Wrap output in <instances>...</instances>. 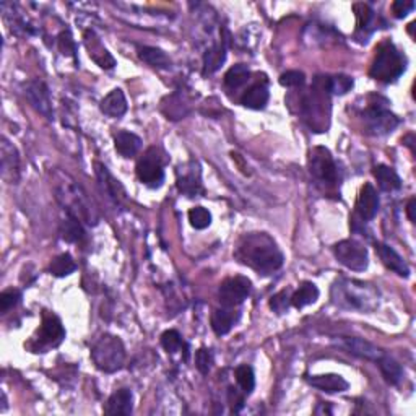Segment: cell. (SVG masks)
Segmentation results:
<instances>
[{
    "label": "cell",
    "mask_w": 416,
    "mask_h": 416,
    "mask_svg": "<svg viewBox=\"0 0 416 416\" xmlns=\"http://www.w3.org/2000/svg\"><path fill=\"white\" fill-rule=\"evenodd\" d=\"M234 257L259 275H272L283 265V252L267 233H249L239 239Z\"/></svg>",
    "instance_id": "1"
},
{
    "label": "cell",
    "mask_w": 416,
    "mask_h": 416,
    "mask_svg": "<svg viewBox=\"0 0 416 416\" xmlns=\"http://www.w3.org/2000/svg\"><path fill=\"white\" fill-rule=\"evenodd\" d=\"M61 176L62 179H56V185H54V192H56L59 203L62 205L67 215H72V217L88 224H96L100 217H98L96 208L93 207L90 197L82 189V185L77 184L70 176L62 173Z\"/></svg>",
    "instance_id": "2"
},
{
    "label": "cell",
    "mask_w": 416,
    "mask_h": 416,
    "mask_svg": "<svg viewBox=\"0 0 416 416\" xmlns=\"http://www.w3.org/2000/svg\"><path fill=\"white\" fill-rule=\"evenodd\" d=\"M332 300L344 309L371 312L378 306L379 291L369 283L340 278L332 286Z\"/></svg>",
    "instance_id": "3"
},
{
    "label": "cell",
    "mask_w": 416,
    "mask_h": 416,
    "mask_svg": "<svg viewBox=\"0 0 416 416\" xmlns=\"http://www.w3.org/2000/svg\"><path fill=\"white\" fill-rule=\"evenodd\" d=\"M407 68V59L392 43L380 44L371 66L369 75L383 83H392L402 77Z\"/></svg>",
    "instance_id": "4"
},
{
    "label": "cell",
    "mask_w": 416,
    "mask_h": 416,
    "mask_svg": "<svg viewBox=\"0 0 416 416\" xmlns=\"http://www.w3.org/2000/svg\"><path fill=\"white\" fill-rule=\"evenodd\" d=\"M91 360L102 373H117L125 363L124 344L116 335H102L91 348Z\"/></svg>",
    "instance_id": "5"
},
{
    "label": "cell",
    "mask_w": 416,
    "mask_h": 416,
    "mask_svg": "<svg viewBox=\"0 0 416 416\" xmlns=\"http://www.w3.org/2000/svg\"><path fill=\"white\" fill-rule=\"evenodd\" d=\"M66 339V330H63L62 322L52 312H44L41 329L38 330V337H34L29 344L34 353H46L49 348H56Z\"/></svg>",
    "instance_id": "6"
},
{
    "label": "cell",
    "mask_w": 416,
    "mask_h": 416,
    "mask_svg": "<svg viewBox=\"0 0 416 416\" xmlns=\"http://www.w3.org/2000/svg\"><path fill=\"white\" fill-rule=\"evenodd\" d=\"M137 178L144 185L150 189H158L164 183V169H163V158L160 156L158 148L151 146L145 151L137 163Z\"/></svg>",
    "instance_id": "7"
},
{
    "label": "cell",
    "mask_w": 416,
    "mask_h": 416,
    "mask_svg": "<svg viewBox=\"0 0 416 416\" xmlns=\"http://www.w3.org/2000/svg\"><path fill=\"white\" fill-rule=\"evenodd\" d=\"M335 259L353 272H364L369 265V254L363 244L355 239H345L334 246Z\"/></svg>",
    "instance_id": "8"
},
{
    "label": "cell",
    "mask_w": 416,
    "mask_h": 416,
    "mask_svg": "<svg viewBox=\"0 0 416 416\" xmlns=\"http://www.w3.org/2000/svg\"><path fill=\"white\" fill-rule=\"evenodd\" d=\"M364 122L368 130L373 135H387L395 130L399 125V117L390 112L385 105H378V102H369V106L364 111Z\"/></svg>",
    "instance_id": "9"
},
{
    "label": "cell",
    "mask_w": 416,
    "mask_h": 416,
    "mask_svg": "<svg viewBox=\"0 0 416 416\" xmlns=\"http://www.w3.org/2000/svg\"><path fill=\"white\" fill-rule=\"evenodd\" d=\"M252 283L247 277H229L219 285L218 300L224 307H236L251 296Z\"/></svg>",
    "instance_id": "10"
},
{
    "label": "cell",
    "mask_w": 416,
    "mask_h": 416,
    "mask_svg": "<svg viewBox=\"0 0 416 416\" xmlns=\"http://www.w3.org/2000/svg\"><path fill=\"white\" fill-rule=\"evenodd\" d=\"M309 171L319 183H324L327 185H335L339 179L337 173V164L332 158L330 151L322 146H317L311 151L309 155Z\"/></svg>",
    "instance_id": "11"
},
{
    "label": "cell",
    "mask_w": 416,
    "mask_h": 416,
    "mask_svg": "<svg viewBox=\"0 0 416 416\" xmlns=\"http://www.w3.org/2000/svg\"><path fill=\"white\" fill-rule=\"evenodd\" d=\"M24 98L29 101L34 109H36L39 114H43L46 119L52 121L54 119V111H52V101L51 95H49V88L43 80H31L24 85Z\"/></svg>",
    "instance_id": "12"
},
{
    "label": "cell",
    "mask_w": 416,
    "mask_h": 416,
    "mask_svg": "<svg viewBox=\"0 0 416 416\" xmlns=\"http://www.w3.org/2000/svg\"><path fill=\"white\" fill-rule=\"evenodd\" d=\"M0 168H2V178L8 184H17L20 180V156L18 150L8 139L2 137L0 144Z\"/></svg>",
    "instance_id": "13"
},
{
    "label": "cell",
    "mask_w": 416,
    "mask_h": 416,
    "mask_svg": "<svg viewBox=\"0 0 416 416\" xmlns=\"http://www.w3.org/2000/svg\"><path fill=\"white\" fill-rule=\"evenodd\" d=\"M341 348H345L348 353L358 356V358L369 360V361H378L384 356V351L376 346L371 341H366L363 339H353V337H341V339L337 341Z\"/></svg>",
    "instance_id": "14"
},
{
    "label": "cell",
    "mask_w": 416,
    "mask_h": 416,
    "mask_svg": "<svg viewBox=\"0 0 416 416\" xmlns=\"http://www.w3.org/2000/svg\"><path fill=\"white\" fill-rule=\"evenodd\" d=\"M178 189L179 192H183L187 197H197V195L203 194L202 178H200L199 166L190 163L189 166H184L183 173H178Z\"/></svg>",
    "instance_id": "15"
},
{
    "label": "cell",
    "mask_w": 416,
    "mask_h": 416,
    "mask_svg": "<svg viewBox=\"0 0 416 416\" xmlns=\"http://www.w3.org/2000/svg\"><path fill=\"white\" fill-rule=\"evenodd\" d=\"M379 212V195L373 187V184H364L356 200V213L361 219L369 222Z\"/></svg>",
    "instance_id": "16"
},
{
    "label": "cell",
    "mask_w": 416,
    "mask_h": 416,
    "mask_svg": "<svg viewBox=\"0 0 416 416\" xmlns=\"http://www.w3.org/2000/svg\"><path fill=\"white\" fill-rule=\"evenodd\" d=\"M95 168H96V178L100 180V185L102 187V190L107 194V197H109L116 205H121L122 202H125L127 199L125 190L122 187L119 180L114 179V176L107 171L105 164L95 163Z\"/></svg>",
    "instance_id": "17"
},
{
    "label": "cell",
    "mask_w": 416,
    "mask_h": 416,
    "mask_svg": "<svg viewBox=\"0 0 416 416\" xmlns=\"http://www.w3.org/2000/svg\"><path fill=\"white\" fill-rule=\"evenodd\" d=\"M376 252H378L380 261H383V263L389 268V270L395 272L399 277H403V278L410 277L408 263L403 261V257L400 256L395 249L387 246V244L376 242Z\"/></svg>",
    "instance_id": "18"
},
{
    "label": "cell",
    "mask_w": 416,
    "mask_h": 416,
    "mask_svg": "<svg viewBox=\"0 0 416 416\" xmlns=\"http://www.w3.org/2000/svg\"><path fill=\"white\" fill-rule=\"evenodd\" d=\"M85 46L88 49L90 57L101 68H112L116 66V59L111 56L109 51H107L105 46H102L95 31H85Z\"/></svg>",
    "instance_id": "19"
},
{
    "label": "cell",
    "mask_w": 416,
    "mask_h": 416,
    "mask_svg": "<svg viewBox=\"0 0 416 416\" xmlns=\"http://www.w3.org/2000/svg\"><path fill=\"white\" fill-rule=\"evenodd\" d=\"M132 410H134V395L129 389H119L107 399L105 413L112 416H127L132 413Z\"/></svg>",
    "instance_id": "20"
},
{
    "label": "cell",
    "mask_w": 416,
    "mask_h": 416,
    "mask_svg": "<svg viewBox=\"0 0 416 416\" xmlns=\"http://www.w3.org/2000/svg\"><path fill=\"white\" fill-rule=\"evenodd\" d=\"M239 317H241V312L234 311V307L223 306V309L213 311L210 322H212V329L215 334H217L218 337H223L231 332L233 327L238 324Z\"/></svg>",
    "instance_id": "21"
},
{
    "label": "cell",
    "mask_w": 416,
    "mask_h": 416,
    "mask_svg": "<svg viewBox=\"0 0 416 416\" xmlns=\"http://www.w3.org/2000/svg\"><path fill=\"white\" fill-rule=\"evenodd\" d=\"M268 98H270V93H268V88H267V80L263 78L262 82L254 83V85L244 93L241 98V105L244 107H247V109L261 111L267 106Z\"/></svg>",
    "instance_id": "22"
},
{
    "label": "cell",
    "mask_w": 416,
    "mask_h": 416,
    "mask_svg": "<svg viewBox=\"0 0 416 416\" xmlns=\"http://www.w3.org/2000/svg\"><path fill=\"white\" fill-rule=\"evenodd\" d=\"M312 387L322 390L327 394H340L348 390L350 384L339 374H321V376H309L307 378Z\"/></svg>",
    "instance_id": "23"
},
{
    "label": "cell",
    "mask_w": 416,
    "mask_h": 416,
    "mask_svg": "<svg viewBox=\"0 0 416 416\" xmlns=\"http://www.w3.org/2000/svg\"><path fill=\"white\" fill-rule=\"evenodd\" d=\"M101 112L107 117H122L127 112V100L124 91L121 88H114L109 95L105 96V100L101 101Z\"/></svg>",
    "instance_id": "24"
},
{
    "label": "cell",
    "mask_w": 416,
    "mask_h": 416,
    "mask_svg": "<svg viewBox=\"0 0 416 416\" xmlns=\"http://www.w3.org/2000/svg\"><path fill=\"white\" fill-rule=\"evenodd\" d=\"M114 146L116 151L124 158H132L139 153L141 148V139L139 135L132 134V132L122 130L114 137Z\"/></svg>",
    "instance_id": "25"
},
{
    "label": "cell",
    "mask_w": 416,
    "mask_h": 416,
    "mask_svg": "<svg viewBox=\"0 0 416 416\" xmlns=\"http://www.w3.org/2000/svg\"><path fill=\"white\" fill-rule=\"evenodd\" d=\"M373 174L376 180H378L379 187L384 190V192H394V190H399L402 187V179L400 176L395 173L392 168L385 164H378L373 169Z\"/></svg>",
    "instance_id": "26"
},
{
    "label": "cell",
    "mask_w": 416,
    "mask_h": 416,
    "mask_svg": "<svg viewBox=\"0 0 416 416\" xmlns=\"http://www.w3.org/2000/svg\"><path fill=\"white\" fill-rule=\"evenodd\" d=\"M317 300H319V288L312 282H302L295 295L291 296V306L296 309H302V307L314 305Z\"/></svg>",
    "instance_id": "27"
},
{
    "label": "cell",
    "mask_w": 416,
    "mask_h": 416,
    "mask_svg": "<svg viewBox=\"0 0 416 416\" xmlns=\"http://www.w3.org/2000/svg\"><path fill=\"white\" fill-rule=\"evenodd\" d=\"M139 57L145 63H148L150 67L161 68V70H168V68H171V66H173V62H171L168 54H166L164 51H161V49H158V47H150V46L140 47Z\"/></svg>",
    "instance_id": "28"
},
{
    "label": "cell",
    "mask_w": 416,
    "mask_h": 416,
    "mask_svg": "<svg viewBox=\"0 0 416 416\" xmlns=\"http://www.w3.org/2000/svg\"><path fill=\"white\" fill-rule=\"evenodd\" d=\"M224 59H226V47L224 44H215L205 52L203 56V75L215 73L219 67L223 66Z\"/></svg>",
    "instance_id": "29"
},
{
    "label": "cell",
    "mask_w": 416,
    "mask_h": 416,
    "mask_svg": "<svg viewBox=\"0 0 416 416\" xmlns=\"http://www.w3.org/2000/svg\"><path fill=\"white\" fill-rule=\"evenodd\" d=\"M249 80H251V70L244 63H236L224 73V86L228 90H238V88L246 85Z\"/></svg>",
    "instance_id": "30"
},
{
    "label": "cell",
    "mask_w": 416,
    "mask_h": 416,
    "mask_svg": "<svg viewBox=\"0 0 416 416\" xmlns=\"http://www.w3.org/2000/svg\"><path fill=\"white\" fill-rule=\"evenodd\" d=\"M376 363L379 364V369L384 376L385 383L390 385L400 384V380H402V378H403V371H402V366H400L397 361L390 358V356L384 355L383 358L376 361Z\"/></svg>",
    "instance_id": "31"
},
{
    "label": "cell",
    "mask_w": 416,
    "mask_h": 416,
    "mask_svg": "<svg viewBox=\"0 0 416 416\" xmlns=\"http://www.w3.org/2000/svg\"><path fill=\"white\" fill-rule=\"evenodd\" d=\"M75 270H77V265L75 262H73L70 254H61V256L54 257L51 265H49V272L57 278L72 275Z\"/></svg>",
    "instance_id": "32"
},
{
    "label": "cell",
    "mask_w": 416,
    "mask_h": 416,
    "mask_svg": "<svg viewBox=\"0 0 416 416\" xmlns=\"http://www.w3.org/2000/svg\"><path fill=\"white\" fill-rule=\"evenodd\" d=\"M61 233L62 238L68 242H80L85 238V231H83L80 219L72 217V215H67V219L62 223Z\"/></svg>",
    "instance_id": "33"
},
{
    "label": "cell",
    "mask_w": 416,
    "mask_h": 416,
    "mask_svg": "<svg viewBox=\"0 0 416 416\" xmlns=\"http://www.w3.org/2000/svg\"><path fill=\"white\" fill-rule=\"evenodd\" d=\"M234 376H236V383L241 387L244 395H251L254 387H256V374L254 369L247 364H241L234 369Z\"/></svg>",
    "instance_id": "34"
},
{
    "label": "cell",
    "mask_w": 416,
    "mask_h": 416,
    "mask_svg": "<svg viewBox=\"0 0 416 416\" xmlns=\"http://www.w3.org/2000/svg\"><path fill=\"white\" fill-rule=\"evenodd\" d=\"M189 222L195 229H205L212 224V213L203 207H194L189 210Z\"/></svg>",
    "instance_id": "35"
},
{
    "label": "cell",
    "mask_w": 416,
    "mask_h": 416,
    "mask_svg": "<svg viewBox=\"0 0 416 416\" xmlns=\"http://www.w3.org/2000/svg\"><path fill=\"white\" fill-rule=\"evenodd\" d=\"M353 88V78L346 75H335L327 80V90L334 95H346Z\"/></svg>",
    "instance_id": "36"
},
{
    "label": "cell",
    "mask_w": 416,
    "mask_h": 416,
    "mask_svg": "<svg viewBox=\"0 0 416 416\" xmlns=\"http://www.w3.org/2000/svg\"><path fill=\"white\" fill-rule=\"evenodd\" d=\"M161 345H163V348L168 351V353L174 355L183 350L184 340L178 330H166L164 334L161 335Z\"/></svg>",
    "instance_id": "37"
},
{
    "label": "cell",
    "mask_w": 416,
    "mask_h": 416,
    "mask_svg": "<svg viewBox=\"0 0 416 416\" xmlns=\"http://www.w3.org/2000/svg\"><path fill=\"white\" fill-rule=\"evenodd\" d=\"M22 300V291L17 290V288H8V290L2 291L0 295V311L2 314H7V312L15 307Z\"/></svg>",
    "instance_id": "38"
},
{
    "label": "cell",
    "mask_w": 416,
    "mask_h": 416,
    "mask_svg": "<svg viewBox=\"0 0 416 416\" xmlns=\"http://www.w3.org/2000/svg\"><path fill=\"white\" fill-rule=\"evenodd\" d=\"M355 15H356V23H358V29H366L373 22L374 12L373 8L369 7L368 3H355L353 5Z\"/></svg>",
    "instance_id": "39"
},
{
    "label": "cell",
    "mask_w": 416,
    "mask_h": 416,
    "mask_svg": "<svg viewBox=\"0 0 416 416\" xmlns=\"http://www.w3.org/2000/svg\"><path fill=\"white\" fill-rule=\"evenodd\" d=\"M306 83V75L300 70H288L282 73L280 85L285 88H300Z\"/></svg>",
    "instance_id": "40"
},
{
    "label": "cell",
    "mask_w": 416,
    "mask_h": 416,
    "mask_svg": "<svg viewBox=\"0 0 416 416\" xmlns=\"http://www.w3.org/2000/svg\"><path fill=\"white\" fill-rule=\"evenodd\" d=\"M213 366V355L212 351L207 348H200L195 353V368H197L202 374H208L210 369Z\"/></svg>",
    "instance_id": "41"
},
{
    "label": "cell",
    "mask_w": 416,
    "mask_h": 416,
    "mask_svg": "<svg viewBox=\"0 0 416 416\" xmlns=\"http://www.w3.org/2000/svg\"><path fill=\"white\" fill-rule=\"evenodd\" d=\"M290 306H291V296L288 290L277 293V295L270 300V307L273 309V312H277V314H283V312H286Z\"/></svg>",
    "instance_id": "42"
},
{
    "label": "cell",
    "mask_w": 416,
    "mask_h": 416,
    "mask_svg": "<svg viewBox=\"0 0 416 416\" xmlns=\"http://www.w3.org/2000/svg\"><path fill=\"white\" fill-rule=\"evenodd\" d=\"M415 8L413 0H395L392 3V12L395 18H405Z\"/></svg>",
    "instance_id": "43"
},
{
    "label": "cell",
    "mask_w": 416,
    "mask_h": 416,
    "mask_svg": "<svg viewBox=\"0 0 416 416\" xmlns=\"http://www.w3.org/2000/svg\"><path fill=\"white\" fill-rule=\"evenodd\" d=\"M59 47H61L62 54L66 56H75V43H73L70 31H63L59 36Z\"/></svg>",
    "instance_id": "44"
},
{
    "label": "cell",
    "mask_w": 416,
    "mask_h": 416,
    "mask_svg": "<svg viewBox=\"0 0 416 416\" xmlns=\"http://www.w3.org/2000/svg\"><path fill=\"white\" fill-rule=\"evenodd\" d=\"M415 210H416V200L415 199H410V202L407 205V215H408V219L412 223L416 222V217H415Z\"/></svg>",
    "instance_id": "45"
}]
</instances>
